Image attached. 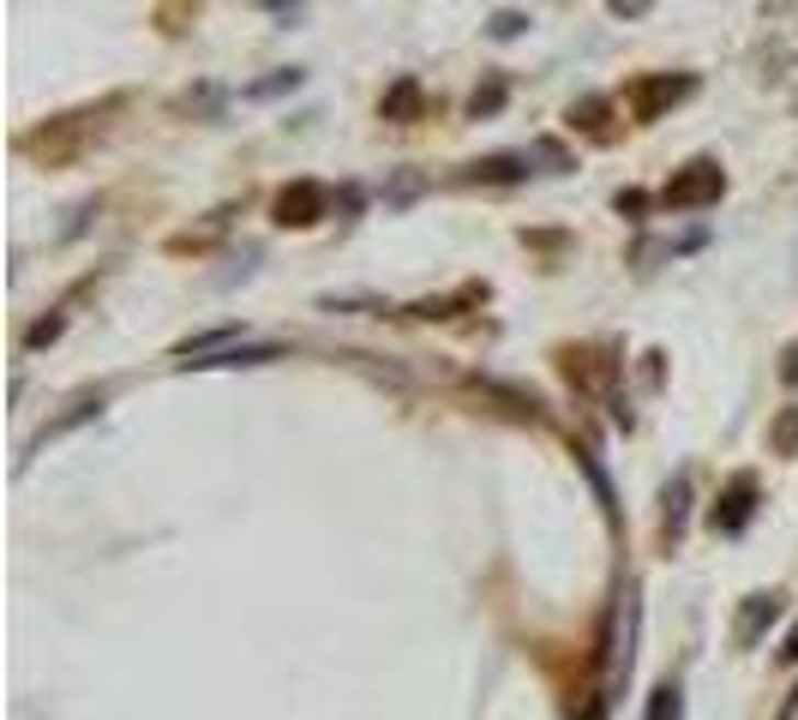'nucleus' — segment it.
<instances>
[{"label":"nucleus","mask_w":798,"mask_h":720,"mask_svg":"<svg viewBox=\"0 0 798 720\" xmlns=\"http://www.w3.org/2000/svg\"><path fill=\"white\" fill-rule=\"evenodd\" d=\"M720 192H727V175H720V162L697 157V162H685V169H673V180H666L661 199L673 204V211H703V204H720Z\"/></svg>","instance_id":"obj_1"},{"label":"nucleus","mask_w":798,"mask_h":720,"mask_svg":"<svg viewBox=\"0 0 798 720\" xmlns=\"http://www.w3.org/2000/svg\"><path fill=\"white\" fill-rule=\"evenodd\" d=\"M325 204H330V192L318 187V180H294V187L277 192V223L282 228H313L318 216H325Z\"/></svg>","instance_id":"obj_2"},{"label":"nucleus","mask_w":798,"mask_h":720,"mask_svg":"<svg viewBox=\"0 0 798 720\" xmlns=\"http://www.w3.org/2000/svg\"><path fill=\"white\" fill-rule=\"evenodd\" d=\"M751 517H756V481H751V474H739V481L720 493V505L709 510V522H715V535H739Z\"/></svg>","instance_id":"obj_3"},{"label":"nucleus","mask_w":798,"mask_h":720,"mask_svg":"<svg viewBox=\"0 0 798 720\" xmlns=\"http://www.w3.org/2000/svg\"><path fill=\"white\" fill-rule=\"evenodd\" d=\"M690 90H697V79H642L637 90H630V114H637V121H654L661 109L685 102Z\"/></svg>","instance_id":"obj_4"},{"label":"nucleus","mask_w":798,"mask_h":720,"mask_svg":"<svg viewBox=\"0 0 798 720\" xmlns=\"http://www.w3.org/2000/svg\"><path fill=\"white\" fill-rule=\"evenodd\" d=\"M265 360H282L277 342H259V349H223V355H199L187 367H265Z\"/></svg>","instance_id":"obj_5"},{"label":"nucleus","mask_w":798,"mask_h":720,"mask_svg":"<svg viewBox=\"0 0 798 720\" xmlns=\"http://www.w3.org/2000/svg\"><path fill=\"white\" fill-rule=\"evenodd\" d=\"M775 612H780L775 595H751V600H744V612H739V642H756V637H763V625H775Z\"/></svg>","instance_id":"obj_6"},{"label":"nucleus","mask_w":798,"mask_h":720,"mask_svg":"<svg viewBox=\"0 0 798 720\" xmlns=\"http://www.w3.org/2000/svg\"><path fill=\"white\" fill-rule=\"evenodd\" d=\"M649 720H685V697H678V685H654Z\"/></svg>","instance_id":"obj_7"},{"label":"nucleus","mask_w":798,"mask_h":720,"mask_svg":"<svg viewBox=\"0 0 798 720\" xmlns=\"http://www.w3.org/2000/svg\"><path fill=\"white\" fill-rule=\"evenodd\" d=\"M415 109H420V85L415 79H403L391 97H384V121H403V114H415Z\"/></svg>","instance_id":"obj_8"},{"label":"nucleus","mask_w":798,"mask_h":720,"mask_svg":"<svg viewBox=\"0 0 798 720\" xmlns=\"http://www.w3.org/2000/svg\"><path fill=\"white\" fill-rule=\"evenodd\" d=\"M522 169H529L522 157H486V162H474V169H469V180H517Z\"/></svg>","instance_id":"obj_9"},{"label":"nucleus","mask_w":798,"mask_h":720,"mask_svg":"<svg viewBox=\"0 0 798 720\" xmlns=\"http://www.w3.org/2000/svg\"><path fill=\"white\" fill-rule=\"evenodd\" d=\"M768 450H780V457H798V408H787V415L768 427Z\"/></svg>","instance_id":"obj_10"},{"label":"nucleus","mask_w":798,"mask_h":720,"mask_svg":"<svg viewBox=\"0 0 798 720\" xmlns=\"http://www.w3.org/2000/svg\"><path fill=\"white\" fill-rule=\"evenodd\" d=\"M522 24H529L522 12H498V19H493V36H498V43H510V36H522Z\"/></svg>","instance_id":"obj_11"},{"label":"nucleus","mask_w":798,"mask_h":720,"mask_svg":"<svg viewBox=\"0 0 798 720\" xmlns=\"http://www.w3.org/2000/svg\"><path fill=\"white\" fill-rule=\"evenodd\" d=\"M301 85V72H277V79H265V85H252L247 97H277V90H294Z\"/></svg>","instance_id":"obj_12"},{"label":"nucleus","mask_w":798,"mask_h":720,"mask_svg":"<svg viewBox=\"0 0 798 720\" xmlns=\"http://www.w3.org/2000/svg\"><path fill=\"white\" fill-rule=\"evenodd\" d=\"M498 102H505V85H486L481 97H474V114H493Z\"/></svg>","instance_id":"obj_13"},{"label":"nucleus","mask_w":798,"mask_h":720,"mask_svg":"<svg viewBox=\"0 0 798 720\" xmlns=\"http://www.w3.org/2000/svg\"><path fill=\"white\" fill-rule=\"evenodd\" d=\"M607 7H612V12H619V19H642V12H649V7H654V0H607Z\"/></svg>","instance_id":"obj_14"},{"label":"nucleus","mask_w":798,"mask_h":720,"mask_svg":"<svg viewBox=\"0 0 798 720\" xmlns=\"http://www.w3.org/2000/svg\"><path fill=\"white\" fill-rule=\"evenodd\" d=\"M780 379H787V384H798V342L787 349V367H780Z\"/></svg>","instance_id":"obj_15"},{"label":"nucleus","mask_w":798,"mask_h":720,"mask_svg":"<svg viewBox=\"0 0 798 720\" xmlns=\"http://www.w3.org/2000/svg\"><path fill=\"white\" fill-rule=\"evenodd\" d=\"M780 654H787V661H798V625H793V637H787V649H780Z\"/></svg>","instance_id":"obj_16"}]
</instances>
